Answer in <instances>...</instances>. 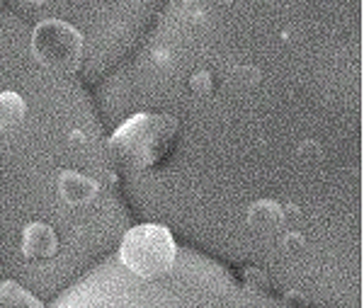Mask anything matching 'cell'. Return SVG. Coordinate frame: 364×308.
<instances>
[{
	"label": "cell",
	"instance_id": "cell-1",
	"mask_svg": "<svg viewBox=\"0 0 364 308\" xmlns=\"http://www.w3.org/2000/svg\"><path fill=\"white\" fill-rule=\"evenodd\" d=\"M178 141V120L170 115L141 112L109 136L112 158L127 170H149L168 161Z\"/></svg>",
	"mask_w": 364,
	"mask_h": 308
},
{
	"label": "cell",
	"instance_id": "cell-2",
	"mask_svg": "<svg viewBox=\"0 0 364 308\" xmlns=\"http://www.w3.org/2000/svg\"><path fill=\"white\" fill-rule=\"evenodd\" d=\"M178 257L173 233L161 223H141L127 230L119 245L122 265L141 280H158L168 275Z\"/></svg>",
	"mask_w": 364,
	"mask_h": 308
},
{
	"label": "cell",
	"instance_id": "cell-3",
	"mask_svg": "<svg viewBox=\"0 0 364 308\" xmlns=\"http://www.w3.org/2000/svg\"><path fill=\"white\" fill-rule=\"evenodd\" d=\"M32 51L37 61L56 73H73L83 56V34L63 20H42L32 29Z\"/></svg>",
	"mask_w": 364,
	"mask_h": 308
},
{
	"label": "cell",
	"instance_id": "cell-4",
	"mask_svg": "<svg viewBox=\"0 0 364 308\" xmlns=\"http://www.w3.org/2000/svg\"><path fill=\"white\" fill-rule=\"evenodd\" d=\"M58 250V238L56 230L49 223L34 221L27 223L22 230V255L27 260H46L54 257Z\"/></svg>",
	"mask_w": 364,
	"mask_h": 308
},
{
	"label": "cell",
	"instance_id": "cell-5",
	"mask_svg": "<svg viewBox=\"0 0 364 308\" xmlns=\"http://www.w3.org/2000/svg\"><path fill=\"white\" fill-rule=\"evenodd\" d=\"M97 192H100V185L92 177H87L83 173L63 170V173L58 175V194H61V199L70 206L87 204V201H92L97 197Z\"/></svg>",
	"mask_w": 364,
	"mask_h": 308
},
{
	"label": "cell",
	"instance_id": "cell-6",
	"mask_svg": "<svg viewBox=\"0 0 364 308\" xmlns=\"http://www.w3.org/2000/svg\"><path fill=\"white\" fill-rule=\"evenodd\" d=\"M248 226L255 230H274L282 226V204L274 199H257L248 209Z\"/></svg>",
	"mask_w": 364,
	"mask_h": 308
},
{
	"label": "cell",
	"instance_id": "cell-7",
	"mask_svg": "<svg viewBox=\"0 0 364 308\" xmlns=\"http://www.w3.org/2000/svg\"><path fill=\"white\" fill-rule=\"evenodd\" d=\"M0 308H46L37 296H32L20 284L8 280L0 284Z\"/></svg>",
	"mask_w": 364,
	"mask_h": 308
},
{
	"label": "cell",
	"instance_id": "cell-8",
	"mask_svg": "<svg viewBox=\"0 0 364 308\" xmlns=\"http://www.w3.org/2000/svg\"><path fill=\"white\" fill-rule=\"evenodd\" d=\"M27 115V105L25 100L20 97L13 90L0 92V129H10L17 127Z\"/></svg>",
	"mask_w": 364,
	"mask_h": 308
},
{
	"label": "cell",
	"instance_id": "cell-9",
	"mask_svg": "<svg viewBox=\"0 0 364 308\" xmlns=\"http://www.w3.org/2000/svg\"><path fill=\"white\" fill-rule=\"evenodd\" d=\"M231 80H233V85L245 87V90H248V87L260 83V70H257L255 66H236L231 70Z\"/></svg>",
	"mask_w": 364,
	"mask_h": 308
},
{
	"label": "cell",
	"instance_id": "cell-10",
	"mask_svg": "<svg viewBox=\"0 0 364 308\" xmlns=\"http://www.w3.org/2000/svg\"><path fill=\"white\" fill-rule=\"evenodd\" d=\"M243 280H245V287H250L252 292H269V277L265 275L262 270L257 267H248L243 272Z\"/></svg>",
	"mask_w": 364,
	"mask_h": 308
},
{
	"label": "cell",
	"instance_id": "cell-11",
	"mask_svg": "<svg viewBox=\"0 0 364 308\" xmlns=\"http://www.w3.org/2000/svg\"><path fill=\"white\" fill-rule=\"evenodd\" d=\"M190 87H192V92L199 95V97L211 95V90H214V80H211L209 70H197V73L190 78Z\"/></svg>",
	"mask_w": 364,
	"mask_h": 308
},
{
	"label": "cell",
	"instance_id": "cell-12",
	"mask_svg": "<svg viewBox=\"0 0 364 308\" xmlns=\"http://www.w3.org/2000/svg\"><path fill=\"white\" fill-rule=\"evenodd\" d=\"M301 221H304V214H301V209H299L296 204H284V206H282V223H284V226L296 228Z\"/></svg>",
	"mask_w": 364,
	"mask_h": 308
},
{
	"label": "cell",
	"instance_id": "cell-13",
	"mask_svg": "<svg viewBox=\"0 0 364 308\" xmlns=\"http://www.w3.org/2000/svg\"><path fill=\"white\" fill-rule=\"evenodd\" d=\"M304 245H306V240H304V235L299 233V230H289V233H284V238H282V248H284L287 253H301Z\"/></svg>",
	"mask_w": 364,
	"mask_h": 308
},
{
	"label": "cell",
	"instance_id": "cell-14",
	"mask_svg": "<svg viewBox=\"0 0 364 308\" xmlns=\"http://www.w3.org/2000/svg\"><path fill=\"white\" fill-rule=\"evenodd\" d=\"M318 156H321V146L316 141H304L299 146V158H304V161H316Z\"/></svg>",
	"mask_w": 364,
	"mask_h": 308
}]
</instances>
